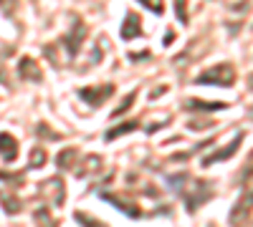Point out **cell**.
Instances as JSON below:
<instances>
[{
    "label": "cell",
    "mask_w": 253,
    "mask_h": 227,
    "mask_svg": "<svg viewBox=\"0 0 253 227\" xmlns=\"http://www.w3.org/2000/svg\"><path fill=\"white\" fill-rule=\"evenodd\" d=\"M233 81H236V73H233V68H230V66L225 64V66H215V68H210V71H203V73L195 78V84H210V86H233Z\"/></svg>",
    "instance_id": "cell-1"
},
{
    "label": "cell",
    "mask_w": 253,
    "mask_h": 227,
    "mask_svg": "<svg viewBox=\"0 0 253 227\" xmlns=\"http://www.w3.org/2000/svg\"><path fill=\"white\" fill-rule=\"evenodd\" d=\"M112 94H114V86H112V84H104V86H91V89H81V91H79V96H81L84 101H89L91 106L104 104V101H107Z\"/></svg>",
    "instance_id": "cell-2"
},
{
    "label": "cell",
    "mask_w": 253,
    "mask_h": 227,
    "mask_svg": "<svg viewBox=\"0 0 253 227\" xmlns=\"http://www.w3.org/2000/svg\"><path fill=\"white\" fill-rule=\"evenodd\" d=\"M84 33H86V26H84L81 20H74V28H71V33H69L66 38H61V43L69 48V56H71V58H74V56L79 53V48H81Z\"/></svg>",
    "instance_id": "cell-3"
},
{
    "label": "cell",
    "mask_w": 253,
    "mask_h": 227,
    "mask_svg": "<svg viewBox=\"0 0 253 227\" xmlns=\"http://www.w3.org/2000/svg\"><path fill=\"white\" fill-rule=\"evenodd\" d=\"M241 139H243V134H236V139L230 141L225 149H220V152H215V154L205 157V159H203V167H210V164H215V162H223V159H228V157H233V154L238 152V147H241Z\"/></svg>",
    "instance_id": "cell-4"
},
{
    "label": "cell",
    "mask_w": 253,
    "mask_h": 227,
    "mask_svg": "<svg viewBox=\"0 0 253 227\" xmlns=\"http://www.w3.org/2000/svg\"><path fill=\"white\" fill-rule=\"evenodd\" d=\"M142 35V23H139V18L134 13H126L124 18V23H122V38L124 40H134Z\"/></svg>",
    "instance_id": "cell-5"
},
{
    "label": "cell",
    "mask_w": 253,
    "mask_h": 227,
    "mask_svg": "<svg viewBox=\"0 0 253 227\" xmlns=\"http://www.w3.org/2000/svg\"><path fill=\"white\" fill-rule=\"evenodd\" d=\"M18 73H20V78H28V81H41V78H43V76H41L38 64H36L33 58H28V56L20 58V64H18Z\"/></svg>",
    "instance_id": "cell-6"
},
{
    "label": "cell",
    "mask_w": 253,
    "mask_h": 227,
    "mask_svg": "<svg viewBox=\"0 0 253 227\" xmlns=\"http://www.w3.org/2000/svg\"><path fill=\"white\" fill-rule=\"evenodd\" d=\"M15 152H18V141L10 136V134H0V157L5 162H13L15 159Z\"/></svg>",
    "instance_id": "cell-7"
},
{
    "label": "cell",
    "mask_w": 253,
    "mask_h": 227,
    "mask_svg": "<svg viewBox=\"0 0 253 227\" xmlns=\"http://www.w3.org/2000/svg\"><path fill=\"white\" fill-rule=\"evenodd\" d=\"M251 207H253V192H251V195H246V197H243V202H238V207H236L233 212H230V222H241V217H248Z\"/></svg>",
    "instance_id": "cell-8"
},
{
    "label": "cell",
    "mask_w": 253,
    "mask_h": 227,
    "mask_svg": "<svg viewBox=\"0 0 253 227\" xmlns=\"http://www.w3.org/2000/svg\"><path fill=\"white\" fill-rule=\"evenodd\" d=\"M104 199H107V202H112L114 204V207H119V210H124L126 215H129V217H139L142 212L134 207V204H126V202H122V199H117V197H112V195H104Z\"/></svg>",
    "instance_id": "cell-9"
},
{
    "label": "cell",
    "mask_w": 253,
    "mask_h": 227,
    "mask_svg": "<svg viewBox=\"0 0 253 227\" xmlns=\"http://www.w3.org/2000/svg\"><path fill=\"white\" fill-rule=\"evenodd\" d=\"M99 157H86V164H84V167H76V174L79 177H86L89 172H94V169H99Z\"/></svg>",
    "instance_id": "cell-10"
},
{
    "label": "cell",
    "mask_w": 253,
    "mask_h": 227,
    "mask_svg": "<svg viewBox=\"0 0 253 227\" xmlns=\"http://www.w3.org/2000/svg\"><path fill=\"white\" fill-rule=\"evenodd\" d=\"M134 129H137V121H129V124H122V127H117V129L107 131V139L112 141V139H117V136H122V134H129V131H134Z\"/></svg>",
    "instance_id": "cell-11"
},
{
    "label": "cell",
    "mask_w": 253,
    "mask_h": 227,
    "mask_svg": "<svg viewBox=\"0 0 253 227\" xmlns=\"http://www.w3.org/2000/svg\"><path fill=\"white\" fill-rule=\"evenodd\" d=\"M76 154H79L76 149H66V152H61V154H58V167L69 169L71 164H74V157H76Z\"/></svg>",
    "instance_id": "cell-12"
},
{
    "label": "cell",
    "mask_w": 253,
    "mask_h": 227,
    "mask_svg": "<svg viewBox=\"0 0 253 227\" xmlns=\"http://www.w3.org/2000/svg\"><path fill=\"white\" fill-rule=\"evenodd\" d=\"M0 202H3V207H5L10 215L20 210V202H15V197H10V195H3V197H0Z\"/></svg>",
    "instance_id": "cell-13"
},
{
    "label": "cell",
    "mask_w": 253,
    "mask_h": 227,
    "mask_svg": "<svg viewBox=\"0 0 253 227\" xmlns=\"http://www.w3.org/2000/svg\"><path fill=\"white\" fill-rule=\"evenodd\" d=\"M36 220H38V225H46V227H56V222L48 217V210L46 207H41L38 212H36Z\"/></svg>",
    "instance_id": "cell-14"
},
{
    "label": "cell",
    "mask_w": 253,
    "mask_h": 227,
    "mask_svg": "<svg viewBox=\"0 0 253 227\" xmlns=\"http://www.w3.org/2000/svg\"><path fill=\"white\" fill-rule=\"evenodd\" d=\"M144 8H150L152 13H162V0H137Z\"/></svg>",
    "instance_id": "cell-15"
},
{
    "label": "cell",
    "mask_w": 253,
    "mask_h": 227,
    "mask_svg": "<svg viewBox=\"0 0 253 227\" xmlns=\"http://www.w3.org/2000/svg\"><path fill=\"white\" fill-rule=\"evenodd\" d=\"M175 13H177V20L185 23L187 20V10H185V0H175Z\"/></svg>",
    "instance_id": "cell-16"
},
{
    "label": "cell",
    "mask_w": 253,
    "mask_h": 227,
    "mask_svg": "<svg viewBox=\"0 0 253 227\" xmlns=\"http://www.w3.org/2000/svg\"><path fill=\"white\" fill-rule=\"evenodd\" d=\"M132 104H134V94H129V96H126V101H124V104H119V106H117V111H114V119H117V116H122V114H124L126 109H129Z\"/></svg>",
    "instance_id": "cell-17"
},
{
    "label": "cell",
    "mask_w": 253,
    "mask_h": 227,
    "mask_svg": "<svg viewBox=\"0 0 253 227\" xmlns=\"http://www.w3.org/2000/svg\"><path fill=\"white\" fill-rule=\"evenodd\" d=\"M43 162H46L43 149H33V162H31V167H38V164H43Z\"/></svg>",
    "instance_id": "cell-18"
},
{
    "label": "cell",
    "mask_w": 253,
    "mask_h": 227,
    "mask_svg": "<svg viewBox=\"0 0 253 227\" xmlns=\"http://www.w3.org/2000/svg\"><path fill=\"white\" fill-rule=\"evenodd\" d=\"M190 109H220L223 104H200V101H190Z\"/></svg>",
    "instance_id": "cell-19"
},
{
    "label": "cell",
    "mask_w": 253,
    "mask_h": 227,
    "mask_svg": "<svg viewBox=\"0 0 253 227\" xmlns=\"http://www.w3.org/2000/svg\"><path fill=\"white\" fill-rule=\"evenodd\" d=\"M251 174H253V154H251V159H248V164H246V169L241 172V177H243V179H248Z\"/></svg>",
    "instance_id": "cell-20"
}]
</instances>
